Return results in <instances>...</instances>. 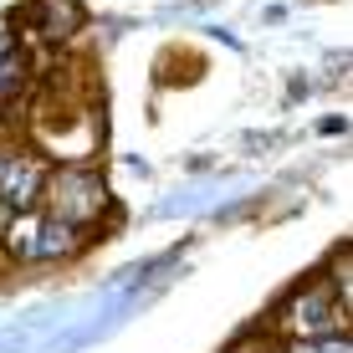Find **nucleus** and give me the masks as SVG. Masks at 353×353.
Here are the masks:
<instances>
[{"instance_id": "5", "label": "nucleus", "mask_w": 353, "mask_h": 353, "mask_svg": "<svg viewBox=\"0 0 353 353\" xmlns=\"http://www.w3.org/2000/svg\"><path fill=\"white\" fill-rule=\"evenodd\" d=\"M287 353H353V343L343 333H323V338H297V343H287Z\"/></svg>"}, {"instance_id": "4", "label": "nucleus", "mask_w": 353, "mask_h": 353, "mask_svg": "<svg viewBox=\"0 0 353 353\" xmlns=\"http://www.w3.org/2000/svg\"><path fill=\"white\" fill-rule=\"evenodd\" d=\"M46 194V169L21 154H0V205L6 210H31Z\"/></svg>"}, {"instance_id": "1", "label": "nucleus", "mask_w": 353, "mask_h": 353, "mask_svg": "<svg viewBox=\"0 0 353 353\" xmlns=\"http://www.w3.org/2000/svg\"><path fill=\"white\" fill-rule=\"evenodd\" d=\"M46 194H52V215L67 221V225H92L97 215H103V205H108L103 179L88 174V169H67V174H57Z\"/></svg>"}, {"instance_id": "7", "label": "nucleus", "mask_w": 353, "mask_h": 353, "mask_svg": "<svg viewBox=\"0 0 353 353\" xmlns=\"http://www.w3.org/2000/svg\"><path fill=\"white\" fill-rule=\"evenodd\" d=\"M6 225H10V210H6V205H0V236H6Z\"/></svg>"}, {"instance_id": "3", "label": "nucleus", "mask_w": 353, "mask_h": 353, "mask_svg": "<svg viewBox=\"0 0 353 353\" xmlns=\"http://www.w3.org/2000/svg\"><path fill=\"white\" fill-rule=\"evenodd\" d=\"M10 230V251L26 261H46V256H67L77 246V225L57 221V215H26V221L6 225Z\"/></svg>"}, {"instance_id": "2", "label": "nucleus", "mask_w": 353, "mask_h": 353, "mask_svg": "<svg viewBox=\"0 0 353 353\" xmlns=\"http://www.w3.org/2000/svg\"><path fill=\"white\" fill-rule=\"evenodd\" d=\"M276 323H282L287 333H297V338H323V333H338V323H343V302H338L323 282L302 287L297 297H287V307L276 312Z\"/></svg>"}, {"instance_id": "6", "label": "nucleus", "mask_w": 353, "mask_h": 353, "mask_svg": "<svg viewBox=\"0 0 353 353\" xmlns=\"http://www.w3.org/2000/svg\"><path fill=\"white\" fill-rule=\"evenodd\" d=\"M6 52H10V31L0 26V57H6Z\"/></svg>"}]
</instances>
